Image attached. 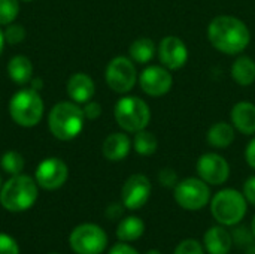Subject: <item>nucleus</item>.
I'll use <instances>...</instances> for the list:
<instances>
[{"mask_svg":"<svg viewBox=\"0 0 255 254\" xmlns=\"http://www.w3.org/2000/svg\"><path fill=\"white\" fill-rule=\"evenodd\" d=\"M208 39L220 52L236 55L250 45L251 33L242 19L232 15H218L208 27Z\"/></svg>","mask_w":255,"mask_h":254,"instance_id":"f257e3e1","label":"nucleus"},{"mask_svg":"<svg viewBox=\"0 0 255 254\" xmlns=\"http://www.w3.org/2000/svg\"><path fill=\"white\" fill-rule=\"evenodd\" d=\"M248 202L236 189H223L211 199V214L214 220L226 228L241 225L247 216Z\"/></svg>","mask_w":255,"mask_h":254,"instance_id":"f03ea898","label":"nucleus"},{"mask_svg":"<svg viewBox=\"0 0 255 254\" xmlns=\"http://www.w3.org/2000/svg\"><path fill=\"white\" fill-rule=\"evenodd\" d=\"M84 111L72 102L57 103L48 117L51 133L60 141L75 139L84 129Z\"/></svg>","mask_w":255,"mask_h":254,"instance_id":"7ed1b4c3","label":"nucleus"},{"mask_svg":"<svg viewBox=\"0 0 255 254\" xmlns=\"http://www.w3.org/2000/svg\"><path fill=\"white\" fill-rule=\"evenodd\" d=\"M37 199V183L27 175H13L0 190V204L4 210L21 213L34 205Z\"/></svg>","mask_w":255,"mask_h":254,"instance_id":"20e7f679","label":"nucleus"},{"mask_svg":"<svg viewBox=\"0 0 255 254\" xmlns=\"http://www.w3.org/2000/svg\"><path fill=\"white\" fill-rule=\"evenodd\" d=\"M9 114L18 126L33 127L42 120L43 100L33 88L19 90L9 102Z\"/></svg>","mask_w":255,"mask_h":254,"instance_id":"39448f33","label":"nucleus"},{"mask_svg":"<svg viewBox=\"0 0 255 254\" xmlns=\"http://www.w3.org/2000/svg\"><path fill=\"white\" fill-rule=\"evenodd\" d=\"M115 120L118 126L130 133L146 129L151 120V109L145 100L136 96H126L115 105Z\"/></svg>","mask_w":255,"mask_h":254,"instance_id":"423d86ee","label":"nucleus"},{"mask_svg":"<svg viewBox=\"0 0 255 254\" xmlns=\"http://www.w3.org/2000/svg\"><path fill=\"white\" fill-rule=\"evenodd\" d=\"M175 202L185 211H200L211 204V189L203 180L190 177L176 184L173 189Z\"/></svg>","mask_w":255,"mask_h":254,"instance_id":"0eeeda50","label":"nucleus"},{"mask_svg":"<svg viewBox=\"0 0 255 254\" xmlns=\"http://www.w3.org/2000/svg\"><path fill=\"white\" fill-rule=\"evenodd\" d=\"M69 243L76 254H102L108 247V235L100 226L84 223L73 229Z\"/></svg>","mask_w":255,"mask_h":254,"instance_id":"6e6552de","label":"nucleus"},{"mask_svg":"<svg viewBox=\"0 0 255 254\" xmlns=\"http://www.w3.org/2000/svg\"><path fill=\"white\" fill-rule=\"evenodd\" d=\"M105 78H106L109 88L114 90L115 93H120V94L128 93L134 87L136 79H137L133 60L123 57V55L112 58L106 67Z\"/></svg>","mask_w":255,"mask_h":254,"instance_id":"1a4fd4ad","label":"nucleus"},{"mask_svg":"<svg viewBox=\"0 0 255 254\" xmlns=\"http://www.w3.org/2000/svg\"><path fill=\"white\" fill-rule=\"evenodd\" d=\"M196 171L200 180L209 186H223L230 177L229 162L217 153H205L196 163Z\"/></svg>","mask_w":255,"mask_h":254,"instance_id":"9d476101","label":"nucleus"},{"mask_svg":"<svg viewBox=\"0 0 255 254\" xmlns=\"http://www.w3.org/2000/svg\"><path fill=\"white\" fill-rule=\"evenodd\" d=\"M152 186L148 177L143 174H134L127 178L121 189V201L124 208L130 211H137L143 208L151 198Z\"/></svg>","mask_w":255,"mask_h":254,"instance_id":"9b49d317","label":"nucleus"},{"mask_svg":"<svg viewBox=\"0 0 255 254\" xmlns=\"http://www.w3.org/2000/svg\"><path fill=\"white\" fill-rule=\"evenodd\" d=\"M140 88L151 97H161L167 94L173 85V78L164 66H148L139 76Z\"/></svg>","mask_w":255,"mask_h":254,"instance_id":"f8f14e48","label":"nucleus"},{"mask_svg":"<svg viewBox=\"0 0 255 254\" xmlns=\"http://www.w3.org/2000/svg\"><path fill=\"white\" fill-rule=\"evenodd\" d=\"M67 175V165L61 159L51 157L39 163L36 169V183L45 190H57L66 183Z\"/></svg>","mask_w":255,"mask_h":254,"instance_id":"ddd939ff","label":"nucleus"},{"mask_svg":"<svg viewBox=\"0 0 255 254\" xmlns=\"http://www.w3.org/2000/svg\"><path fill=\"white\" fill-rule=\"evenodd\" d=\"M158 58L169 70H178L185 66L188 60V49L185 42L178 36H166L158 46Z\"/></svg>","mask_w":255,"mask_h":254,"instance_id":"4468645a","label":"nucleus"},{"mask_svg":"<svg viewBox=\"0 0 255 254\" xmlns=\"http://www.w3.org/2000/svg\"><path fill=\"white\" fill-rule=\"evenodd\" d=\"M202 244L208 254H230L233 247L232 232L221 225L212 226L203 234Z\"/></svg>","mask_w":255,"mask_h":254,"instance_id":"2eb2a0df","label":"nucleus"},{"mask_svg":"<svg viewBox=\"0 0 255 254\" xmlns=\"http://www.w3.org/2000/svg\"><path fill=\"white\" fill-rule=\"evenodd\" d=\"M96 93L94 81L87 73H75L67 81V94L75 103H87Z\"/></svg>","mask_w":255,"mask_h":254,"instance_id":"dca6fc26","label":"nucleus"},{"mask_svg":"<svg viewBox=\"0 0 255 254\" xmlns=\"http://www.w3.org/2000/svg\"><path fill=\"white\" fill-rule=\"evenodd\" d=\"M232 124L244 135H255V105L251 102H239L233 106Z\"/></svg>","mask_w":255,"mask_h":254,"instance_id":"f3484780","label":"nucleus"},{"mask_svg":"<svg viewBox=\"0 0 255 254\" xmlns=\"http://www.w3.org/2000/svg\"><path fill=\"white\" fill-rule=\"evenodd\" d=\"M130 148H131V142L126 133H112L105 139L102 151L108 160L120 162L128 156Z\"/></svg>","mask_w":255,"mask_h":254,"instance_id":"a211bd4d","label":"nucleus"},{"mask_svg":"<svg viewBox=\"0 0 255 254\" xmlns=\"http://www.w3.org/2000/svg\"><path fill=\"white\" fill-rule=\"evenodd\" d=\"M145 234V222L137 216H128L118 223L117 238L121 243H133L143 237Z\"/></svg>","mask_w":255,"mask_h":254,"instance_id":"6ab92c4d","label":"nucleus"},{"mask_svg":"<svg viewBox=\"0 0 255 254\" xmlns=\"http://www.w3.org/2000/svg\"><path fill=\"white\" fill-rule=\"evenodd\" d=\"M206 141L214 148H227L235 141V127L226 121H218L211 126L206 135Z\"/></svg>","mask_w":255,"mask_h":254,"instance_id":"aec40b11","label":"nucleus"},{"mask_svg":"<svg viewBox=\"0 0 255 254\" xmlns=\"http://www.w3.org/2000/svg\"><path fill=\"white\" fill-rule=\"evenodd\" d=\"M7 75L18 85L27 84L33 75V64L30 58H27L25 55L12 57L7 63Z\"/></svg>","mask_w":255,"mask_h":254,"instance_id":"412c9836","label":"nucleus"},{"mask_svg":"<svg viewBox=\"0 0 255 254\" xmlns=\"http://www.w3.org/2000/svg\"><path fill=\"white\" fill-rule=\"evenodd\" d=\"M233 79L242 85L248 87L255 81V61L248 55H241L232 66Z\"/></svg>","mask_w":255,"mask_h":254,"instance_id":"4be33fe9","label":"nucleus"},{"mask_svg":"<svg viewBox=\"0 0 255 254\" xmlns=\"http://www.w3.org/2000/svg\"><path fill=\"white\" fill-rule=\"evenodd\" d=\"M155 45L151 39L148 37H139L130 45V58L139 64H146L149 63L154 55H155Z\"/></svg>","mask_w":255,"mask_h":254,"instance_id":"5701e85b","label":"nucleus"},{"mask_svg":"<svg viewBox=\"0 0 255 254\" xmlns=\"http://www.w3.org/2000/svg\"><path fill=\"white\" fill-rule=\"evenodd\" d=\"M133 147L134 151L140 156H152L158 148V141L154 133L143 129L134 133Z\"/></svg>","mask_w":255,"mask_h":254,"instance_id":"b1692460","label":"nucleus"},{"mask_svg":"<svg viewBox=\"0 0 255 254\" xmlns=\"http://www.w3.org/2000/svg\"><path fill=\"white\" fill-rule=\"evenodd\" d=\"M0 165L6 174L18 175L24 168V159L18 151H6L0 159Z\"/></svg>","mask_w":255,"mask_h":254,"instance_id":"393cba45","label":"nucleus"},{"mask_svg":"<svg viewBox=\"0 0 255 254\" xmlns=\"http://www.w3.org/2000/svg\"><path fill=\"white\" fill-rule=\"evenodd\" d=\"M19 12L18 0H0V25H9Z\"/></svg>","mask_w":255,"mask_h":254,"instance_id":"a878e982","label":"nucleus"},{"mask_svg":"<svg viewBox=\"0 0 255 254\" xmlns=\"http://www.w3.org/2000/svg\"><path fill=\"white\" fill-rule=\"evenodd\" d=\"M232 238H233V246H236L239 249H247L248 246L255 243L251 228L239 226V225L235 226V229L232 232Z\"/></svg>","mask_w":255,"mask_h":254,"instance_id":"bb28decb","label":"nucleus"},{"mask_svg":"<svg viewBox=\"0 0 255 254\" xmlns=\"http://www.w3.org/2000/svg\"><path fill=\"white\" fill-rule=\"evenodd\" d=\"M173 254H206V252L202 243L193 238H187L175 247Z\"/></svg>","mask_w":255,"mask_h":254,"instance_id":"cd10ccee","label":"nucleus"},{"mask_svg":"<svg viewBox=\"0 0 255 254\" xmlns=\"http://www.w3.org/2000/svg\"><path fill=\"white\" fill-rule=\"evenodd\" d=\"M158 183L164 187V189H175L176 184L179 183V177L178 172L172 168H163L158 175H157Z\"/></svg>","mask_w":255,"mask_h":254,"instance_id":"c85d7f7f","label":"nucleus"},{"mask_svg":"<svg viewBox=\"0 0 255 254\" xmlns=\"http://www.w3.org/2000/svg\"><path fill=\"white\" fill-rule=\"evenodd\" d=\"M3 33H4V40L10 45H16V43L22 42L25 37V30L19 24H9Z\"/></svg>","mask_w":255,"mask_h":254,"instance_id":"c756f323","label":"nucleus"},{"mask_svg":"<svg viewBox=\"0 0 255 254\" xmlns=\"http://www.w3.org/2000/svg\"><path fill=\"white\" fill-rule=\"evenodd\" d=\"M0 254H19L18 244L6 234H0Z\"/></svg>","mask_w":255,"mask_h":254,"instance_id":"7c9ffc66","label":"nucleus"},{"mask_svg":"<svg viewBox=\"0 0 255 254\" xmlns=\"http://www.w3.org/2000/svg\"><path fill=\"white\" fill-rule=\"evenodd\" d=\"M242 193H244L247 202L255 207V175L250 177V178L245 181V184H244V192H242Z\"/></svg>","mask_w":255,"mask_h":254,"instance_id":"2f4dec72","label":"nucleus"},{"mask_svg":"<svg viewBox=\"0 0 255 254\" xmlns=\"http://www.w3.org/2000/svg\"><path fill=\"white\" fill-rule=\"evenodd\" d=\"M87 120H96L102 115V106L97 102H87L85 108L82 109Z\"/></svg>","mask_w":255,"mask_h":254,"instance_id":"473e14b6","label":"nucleus"},{"mask_svg":"<svg viewBox=\"0 0 255 254\" xmlns=\"http://www.w3.org/2000/svg\"><path fill=\"white\" fill-rule=\"evenodd\" d=\"M108 254H139V252L128 246V243H118L109 250Z\"/></svg>","mask_w":255,"mask_h":254,"instance_id":"72a5a7b5","label":"nucleus"},{"mask_svg":"<svg viewBox=\"0 0 255 254\" xmlns=\"http://www.w3.org/2000/svg\"><path fill=\"white\" fill-rule=\"evenodd\" d=\"M123 211H124V205L111 204V205L106 208V217H108L109 220H117L118 217L123 216Z\"/></svg>","mask_w":255,"mask_h":254,"instance_id":"f704fd0d","label":"nucleus"},{"mask_svg":"<svg viewBox=\"0 0 255 254\" xmlns=\"http://www.w3.org/2000/svg\"><path fill=\"white\" fill-rule=\"evenodd\" d=\"M245 159H247V163L255 169V138L251 139V142L248 144L247 150H245Z\"/></svg>","mask_w":255,"mask_h":254,"instance_id":"c9c22d12","label":"nucleus"},{"mask_svg":"<svg viewBox=\"0 0 255 254\" xmlns=\"http://www.w3.org/2000/svg\"><path fill=\"white\" fill-rule=\"evenodd\" d=\"M40 87H42V81H40V79H33V81H31V88H33V90L39 91Z\"/></svg>","mask_w":255,"mask_h":254,"instance_id":"e433bc0d","label":"nucleus"},{"mask_svg":"<svg viewBox=\"0 0 255 254\" xmlns=\"http://www.w3.org/2000/svg\"><path fill=\"white\" fill-rule=\"evenodd\" d=\"M244 254H255V243H253L251 246H248V247L245 249V253Z\"/></svg>","mask_w":255,"mask_h":254,"instance_id":"4c0bfd02","label":"nucleus"},{"mask_svg":"<svg viewBox=\"0 0 255 254\" xmlns=\"http://www.w3.org/2000/svg\"><path fill=\"white\" fill-rule=\"evenodd\" d=\"M4 33L0 30V54H1V51H3V46H4Z\"/></svg>","mask_w":255,"mask_h":254,"instance_id":"58836bf2","label":"nucleus"},{"mask_svg":"<svg viewBox=\"0 0 255 254\" xmlns=\"http://www.w3.org/2000/svg\"><path fill=\"white\" fill-rule=\"evenodd\" d=\"M251 231H253V235H254V240H255V216L253 217V220H251Z\"/></svg>","mask_w":255,"mask_h":254,"instance_id":"ea45409f","label":"nucleus"},{"mask_svg":"<svg viewBox=\"0 0 255 254\" xmlns=\"http://www.w3.org/2000/svg\"><path fill=\"white\" fill-rule=\"evenodd\" d=\"M145 254H163L160 250H155V249H152V250H148Z\"/></svg>","mask_w":255,"mask_h":254,"instance_id":"a19ab883","label":"nucleus"},{"mask_svg":"<svg viewBox=\"0 0 255 254\" xmlns=\"http://www.w3.org/2000/svg\"><path fill=\"white\" fill-rule=\"evenodd\" d=\"M0 187H1V178H0Z\"/></svg>","mask_w":255,"mask_h":254,"instance_id":"79ce46f5","label":"nucleus"},{"mask_svg":"<svg viewBox=\"0 0 255 254\" xmlns=\"http://www.w3.org/2000/svg\"><path fill=\"white\" fill-rule=\"evenodd\" d=\"M22 1H31V0H22Z\"/></svg>","mask_w":255,"mask_h":254,"instance_id":"37998d69","label":"nucleus"},{"mask_svg":"<svg viewBox=\"0 0 255 254\" xmlns=\"http://www.w3.org/2000/svg\"><path fill=\"white\" fill-rule=\"evenodd\" d=\"M52 254H55V253H52Z\"/></svg>","mask_w":255,"mask_h":254,"instance_id":"c03bdc74","label":"nucleus"}]
</instances>
